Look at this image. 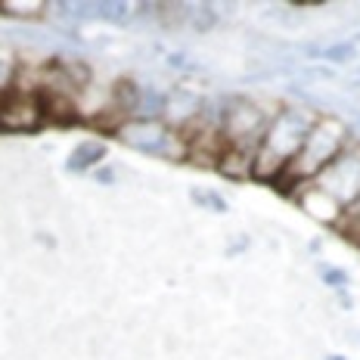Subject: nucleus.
Wrapping results in <instances>:
<instances>
[{"label": "nucleus", "instance_id": "4", "mask_svg": "<svg viewBox=\"0 0 360 360\" xmlns=\"http://www.w3.org/2000/svg\"><path fill=\"white\" fill-rule=\"evenodd\" d=\"M311 184L348 214L360 199V140H351Z\"/></svg>", "mask_w": 360, "mask_h": 360}, {"label": "nucleus", "instance_id": "2", "mask_svg": "<svg viewBox=\"0 0 360 360\" xmlns=\"http://www.w3.org/2000/svg\"><path fill=\"white\" fill-rule=\"evenodd\" d=\"M348 143H351L348 124H345L339 115H333V112H320L317 122H314L311 131H307V137H304L302 149H298V155L289 162V168L283 171V177H280V184L276 186L286 190L292 196L298 186L311 184V180L317 177L320 171H323Z\"/></svg>", "mask_w": 360, "mask_h": 360}, {"label": "nucleus", "instance_id": "12", "mask_svg": "<svg viewBox=\"0 0 360 360\" xmlns=\"http://www.w3.org/2000/svg\"><path fill=\"white\" fill-rule=\"evenodd\" d=\"M320 59H326L329 65H348L351 59H357V47L354 41H335L320 50Z\"/></svg>", "mask_w": 360, "mask_h": 360}, {"label": "nucleus", "instance_id": "14", "mask_svg": "<svg viewBox=\"0 0 360 360\" xmlns=\"http://www.w3.org/2000/svg\"><path fill=\"white\" fill-rule=\"evenodd\" d=\"M193 199H196V202H205L212 212H227V202H224L221 196H214V193H196Z\"/></svg>", "mask_w": 360, "mask_h": 360}, {"label": "nucleus", "instance_id": "10", "mask_svg": "<svg viewBox=\"0 0 360 360\" xmlns=\"http://www.w3.org/2000/svg\"><path fill=\"white\" fill-rule=\"evenodd\" d=\"M50 10V4L44 0H0V13L19 22H32V19H44Z\"/></svg>", "mask_w": 360, "mask_h": 360}, {"label": "nucleus", "instance_id": "7", "mask_svg": "<svg viewBox=\"0 0 360 360\" xmlns=\"http://www.w3.org/2000/svg\"><path fill=\"white\" fill-rule=\"evenodd\" d=\"M202 106H205V100H202L199 94H193V90H186V87H171L168 94H165L162 118L171 131H180V127H186L199 115Z\"/></svg>", "mask_w": 360, "mask_h": 360}, {"label": "nucleus", "instance_id": "1", "mask_svg": "<svg viewBox=\"0 0 360 360\" xmlns=\"http://www.w3.org/2000/svg\"><path fill=\"white\" fill-rule=\"evenodd\" d=\"M320 112L302 103H280L270 115V122L264 127L258 149H255V162H252V180L261 184H280L283 171L289 168V162L298 155L311 124L317 122Z\"/></svg>", "mask_w": 360, "mask_h": 360}, {"label": "nucleus", "instance_id": "11", "mask_svg": "<svg viewBox=\"0 0 360 360\" xmlns=\"http://www.w3.org/2000/svg\"><path fill=\"white\" fill-rule=\"evenodd\" d=\"M19 69H22L19 53L10 47V44H0V100H4L13 87H16Z\"/></svg>", "mask_w": 360, "mask_h": 360}, {"label": "nucleus", "instance_id": "13", "mask_svg": "<svg viewBox=\"0 0 360 360\" xmlns=\"http://www.w3.org/2000/svg\"><path fill=\"white\" fill-rule=\"evenodd\" d=\"M186 25L199 34L212 32V28L217 25V10L214 6H190V19H186Z\"/></svg>", "mask_w": 360, "mask_h": 360}, {"label": "nucleus", "instance_id": "3", "mask_svg": "<svg viewBox=\"0 0 360 360\" xmlns=\"http://www.w3.org/2000/svg\"><path fill=\"white\" fill-rule=\"evenodd\" d=\"M276 109V106H274ZM274 109H264L261 103L249 96H230L224 100V115H221V149H236L255 159L264 127L274 115Z\"/></svg>", "mask_w": 360, "mask_h": 360}, {"label": "nucleus", "instance_id": "15", "mask_svg": "<svg viewBox=\"0 0 360 360\" xmlns=\"http://www.w3.org/2000/svg\"><path fill=\"white\" fill-rule=\"evenodd\" d=\"M96 180H103V184H112V171H96Z\"/></svg>", "mask_w": 360, "mask_h": 360}, {"label": "nucleus", "instance_id": "8", "mask_svg": "<svg viewBox=\"0 0 360 360\" xmlns=\"http://www.w3.org/2000/svg\"><path fill=\"white\" fill-rule=\"evenodd\" d=\"M292 199H295L298 205H302L311 217H317V221H323V224H342V221H345V212H342V208L335 205V202L329 199V196H323V193H320L314 184L298 186V190L292 193Z\"/></svg>", "mask_w": 360, "mask_h": 360}, {"label": "nucleus", "instance_id": "6", "mask_svg": "<svg viewBox=\"0 0 360 360\" xmlns=\"http://www.w3.org/2000/svg\"><path fill=\"white\" fill-rule=\"evenodd\" d=\"M44 124H47V118H44L41 96L34 90L13 87L0 100V131L4 134H34Z\"/></svg>", "mask_w": 360, "mask_h": 360}, {"label": "nucleus", "instance_id": "5", "mask_svg": "<svg viewBox=\"0 0 360 360\" xmlns=\"http://www.w3.org/2000/svg\"><path fill=\"white\" fill-rule=\"evenodd\" d=\"M118 140L124 146L137 149L143 155H155V159H186V146L177 131H171L165 122H153V118H127L118 127Z\"/></svg>", "mask_w": 360, "mask_h": 360}, {"label": "nucleus", "instance_id": "9", "mask_svg": "<svg viewBox=\"0 0 360 360\" xmlns=\"http://www.w3.org/2000/svg\"><path fill=\"white\" fill-rule=\"evenodd\" d=\"M103 159H106V143L103 140H81L65 159V168L81 174V171H94Z\"/></svg>", "mask_w": 360, "mask_h": 360}]
</instances>
